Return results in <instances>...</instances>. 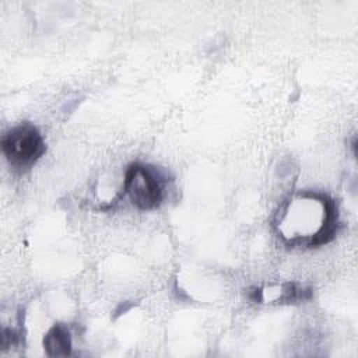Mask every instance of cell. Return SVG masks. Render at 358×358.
<instances>
[{
  "instance_id": "6da1fadb",
  "label": "cell",
  "mask_w": 358,
  "mask_h": 358,
  "mask_svg": "<svg viewBox=\"0 0 358 358\" xmlns=\"http://www.w3.org/2000/svg\"><path fill=\"white\" fill-rule=\"evenodd\" d=\"M46 145L39 130L28 123H20L1 138V151L8 164L15 169L31 168L45 152Z\"/></svg>"
},
{
  "instance_id": "7a4b0ae2",
  "label": "cell",
  "mask_w": 358,
  "mask_h": 358,
  "mask_svg": "<svg viewBox=\"0 0 358 358\" xmlns=\"http://www.w3.org/2000/svg\"><path fill=\"white\" fill-rule=\"evenodd\" d=\"M123 192L138 210H154L164 199V178L154 166L131 164L126 171Z\"/></svg>"
},
{
  "instance_id": "3957f363",
  "label": "cell",
  "mask_w": 358,
  "mask_h": 358,
  "mask_svg": "<svg viewBox=\"0 0 358 358\" xmlns=\"http://www.w3.org/2000/svg\"><path fill=\"white\" fill-rule=\"evenodd\" d=\"M43 348L49 357H67L71 354V337L66 326L55 324L43 337Z\"/></svg>"
}]
</instances>
